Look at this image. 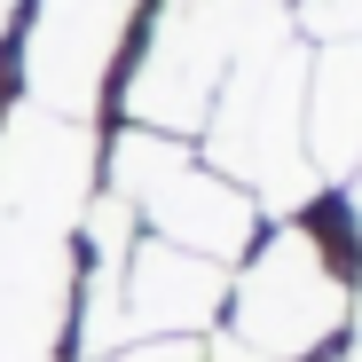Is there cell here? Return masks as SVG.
I'll return each mask as SVG.
<instances>
[{
	"instance_id": "1",
	"label": "cell",
	"mask_w": 362,
	"mask_h": 362,
	"mask_svg": "<svg viewBox=\"0 0 362 362\" xmlns=\"http://www.w3.org/2000/svg\"><path fill=\"white\" fill-rule=\"evenodd\" d=\"M197 158L221 165L268 221L315 205V165H308V47L284 8L252 24V40L236 47V64L197 127Z\"/></svg>"
},
{
	"instance_id": "2",
	"label": "cell",
	"mask_w": 362,
	"mask_h": 362,
	"mask_svg": "<svg viewBox=\"0 0 362 362\" xmlns=\"http://www.w3.org/2000/svg\"><path fill=\"white\" fill-rule=\"evenodd\" d=\"M346 221L331 228L315 205L284 213L252 236V252L228 268V308L221 331L268 362H323L346 339L354 315V260H346ZM362 252V245H354Z\"/></svg>"
},
{
	"instance_id": "3",
	"label": "cell",
	"mask_w": 362,
	"mask_h": 362,
	"mask_svg": "<svg viewBox=\"0 0 362 362\" xmlns=\"http://www.w3.org/2000/svg\"><path fill=\"white\" fill-rule=\"evenodd\" d=\"M103 189L142 221V236H165V245L205 252L221 268H236L252 252V236L268 228V213L221 165H205L197 142L158 134V127H118L103 142Z\"/></svg>"
},
{
	"instance_id": "4",
	"label": "cell",
	"mask_w": 362,
	"mask_h": 362,
	"mask_svg": "<svg viewBox=\"0 0 362 362\" xmlns=\"http://www.w3.org/2000/svg\"><path fill=\"white\" fill-rule=\"evenodd\" d=\"M276 0H158V24L127 71V127H158L189 142L236 64V47Z\"/></svg>"
},
{
	"instance_id": "5",
	"label": "cell",
	"mask_w": 362,
	"mask_h": 362,
	"mask_svg": "<svg viewBox=\"0 0 362 362\" xmlns=\"http://www.w3.org/2000/svg\"><path fill=\"white\" fill-rule=\"evenodd\" d=\"M79 228L0 213V362H71Z\"/></svg>"
},
{
	"instance_id": "6",
	"label": "cell",
	"mask_w": 362,
	"mask_h": 362,
	"mask_svg": "<svg viewBox=\"0 0 362 362\" xmlns=\"http://www.w3.org/2000/svg\"><path fill=\"white\" fill-rule=\"evenodd\" d=\"M134 16H142V0H32L24 55H16L24 103L55 118H95Z\"/></svg>"
},
{
	"instance_id": "7",
	"label": "cell",
	"mask_w": 362,
	"mask_h": 362,
	"mask_svg": "<svg viewBox=\"0 0 362 362\" xmlns=\"http://www.w3.org/2000/svg\"><path fill=\"white\" fill-rule=\"evenodd\" d=\"M103 189L95 118H55L40 103L0 110V213H32L55 228H79Z\"/></svg>"
},
{
	"instance_id": "8",
	"label": "cell",
	"mask_w": 362,
	"mask_h": 362,
	"mask_svg": "<svg viewBox=\"0 0 362 362\" xmlns=\"http://www.w3.org/2000/svg\"><path fill=\"white\" fill-rule=\"evenodd\" d=\"M308 165L315 181L362 165V40H323L308 55Z\"/></svg>"
},
{
	"instance_id": "9",
	"label": "cell",
	"mask_w": 362,
	"mask_h": 362,
	"mask_svg": "<svg viewBox=\"0 0 362 362\" xmlns=\"http://www.w3.org/2000/svg\"><path fill=\"white\" fill-rule=\"evenodd\" d=\"M299 24L315 40H362V0H299Z\"/></svg>"
},
{
	"instance_id": "10",
	"label": "cell",
	"mask_w": 362,
	"mask_h": 362,
	"mask_svg": "<svg viewBox=\"0 0 362 362\" xmlns=\"http://www.w3.org/2000/svg\"><path fill=\"white\" fill-rule=\"evenodd\" d=\"M87 362H205V339H127V346L87 354Z\"/></svg>"
},
{
	"instance_id": "11",
	"label": "cell",
	"mask_w": 362,
	"mask_h": 362,
	"mask_svg": "<svg viewBox=\"0 0 362 362\" xmlns=\"http://www.w3.org/2000/svg\"><path fill=\"white\" fill-rule=\"evenodd\" d=\"M205 362H268V354H252V346H236L228 331H213L205 339Z\"/></svg>"
},
{
	"instance_id": "12",
	"label": "cell",
	"mask_w": 362,
	"mask_h": 362,
	"mask_svg": "<svg viewBox=\"0 0 362 362\" xmlns=\"http://www.w3.org/2000/svg\"><path fill=\"white\" fill-rule=\"evenodd\" d=\"M346 362H362V284H354V315H346Z\"/></svg>"
},
{
	"instance_id": "13",
	"label": "cell",
	"mask_w": 362,
	"mask_h": 362,
	"mask_svg": "<svg viewBox=\"0 0 362 362\" xmlns=\"http://www.w3.org/2000/svg\"><path fill=\"white\" fill-rule=\"evenodd\" d=\"M16 16H24V0H0V32H8V24H16Z\"/></svg>"
},
{
	"instance_id": "14",
	"label": "cell",
	"mask_w": 362,
	"mask_h": 362,
	"mask_svg": "<svg viewBox=\"0 0 362 362\" xmlns=\"http://www.w3.org/2000/svg\"><path fill=\"white\" fill-rule=\"evenodd\" d=\"M276 8H291V0H276Z\"/></svg>"
}]
</instances>
